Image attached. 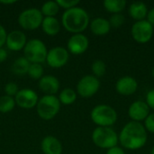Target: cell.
Returning a JSON list of instances; mask_svg holds the SVG:
<instances>
[{
  "label": "cell",
  "instance_id": "obj_1",
  "mask_svg": "<svg viewBox=\"0 0 154 154\" xmlns=\"http://www.w3.org/2000/svg\"><path fill=\"white\" fill-rule=\"evenodd\" d=\"M118 138L123 147L128 150H137L145 145L147 132L141 123L132 121L124 126Z\"/></svg>",
  "mask_w": 154,
  "mask_h": 154
},
{
  "label": "cell",
  "instance_id": "obj_2",
  "mask_svg": "<svg viewBox=\"0 0 154 154\" xmlns=\"http://www.w3.org/2000/svg\"><path fill=\"white\" fill-rule=\"evenodd\" d=\"M61 23L68 32L81 33L89 23V16L83 8L76 6L63 13Z\"/></svg>",
  "mask_w": 154,
  "mask_h": 154
},
{
  "label": "cell",
  "instance_id": "obj_3",
  "mask_svg": "<svg viewBox=\"0 0 154 154\" xmlns=\"http://www.w3.org/2000/svg\"><path fill=\"white\" fill-rule=\"evenodd\" d=\"M92 121L100 127H109L117 120L116 111L110 106L98 105L93 108L90 114Z\"/></svg>",
  "mask_w": 154,
  "mask_h": 154
},
{
  "label": "cell",
  "instance_id": "obj_4",
  "mask_svg": "<svg viewBox=\"0 0 154 154\" xmlns=\"http://www.w3.org/2000/svg\"><path fill=\"white\" fill-rule=\"evenodd\" d=\"M24 58L30 63L41 64L46 60L48 50L43 42L39 39H32L26 42L24 48Z\"/></svg>",
  "mask_w": 154,
  "mask_h": 154
},
{
  "label": "cell",
  "instance_id": "obj_5",
  "mask_svg": "<svg viewBox=\"0 0 154 154\" xmlns=\"http://www.w3.org/2000/svg\"><path fill=\"white\" fill-rule=\"evenodd\" d=\"M93 143L99 148L111 149L118 143L117 134L110 127H97L92 134Z\"/></svg>",
  "mask_w": 154,
  "mask_h": 154
},
{
  "label": "cell",
  "instance_id": "obj_6",
  "mask_svg": "<svg viewBox=\"0 0 154 154\" xmlns=\"http://www.w3.org/2000/svg\"><path fill=\"white\" fill-rule=\"evenodd\" d=\"M37 113L43 120H51L54 118L60 111V102L55 96L45 95L37 103Z\"/></svg>",
  "mask_w": 154,
  "mask_h": 154
},
{
  "label": "cell",
  "instance_id": "obj_7",
  "mask_svg": "<svg viewBox=\"0 0 154 154\" xmlns=\"http://www.w3.org/2000/svg\"><path fill=\"white\" fill-rule=\"evenodd\" d=\"M43 15L41 10L36 8H30L23 11L18 16L19 25L24 29L32 31L42 25Z\"/></svg>",
  "mask_w": 154,
  "mask_h": 154
},
{
  "label": "cell",
  "instance_id": "obj_8",
  "mask_svg": "<svg viewBox=\"0 0 154 154\" xmlns=\"http://www.w3.org/2000/svg\"><path fill=\"white\" fill-rule=\"evenodd\" d=\"M153 34V26L147 21H137L132 27V36L139 43L148 42Z\"/></svg>",
  "mask_w": 154,
  "mask_h": 154
},
{
  "label": "cell",
  "instance_id": "obj_9",
  "mask_svg": "<svg viewBox=\"0 0 154 154\" xmlns=\"http://www.w3.org/2000/svg\"><path fill=\"white\" fill-rule=\"evenodd\" d=\"M100 88V82L95 76H84L77 85V91L82 97H90L94 96Z\"/></svg>",
  "mask_w": 154,
  "mask_h": 154
},
{
  "label": "cell",
  "instance_id": "obj_10",
  "mask_svg": "<svg viewBox=\"0 0 154 154\" xmlns=\"http://www.w3.org/2000/svg\"><path fill=\"white\" fill-rule=\"evenodd\" d=\"M69 55L68 50L63 47H54L47 53L46 61L48 65L54 69H59L65 66L69 60Z\"/></svg>",
  "mask_w": 154,
  "mask_h": 154
},
{
  "label": "cell",
  "instance_id": "obj_11",
  "mask_svg": "<svg viewBox=\"0 0 154 154\" xmlns=\"http://www.w3.org/2000/svg\"><path fill=\"white\" fill-rule=\"evenodd\" d=\"M15 104H17L20 107L24 109H31L37 106L38 103V96L32 90L29 88H23L18 91L15 97Z\"/></svg>",
  "mask_w": 154,
  "mask_h": 154
},
{
  "label": "cell",
  "instance_id": "obj_12",
  "mask_svg": "<svg viewBox=\"0 0 154 154\" xmlns=\"http://www.w3.org/2000/svg\"><path fill=\"white\" fill-rule=\"evenodd\" d=\"M68 51L75 55L84 53L88 48V39L82 33L72 35L68 41Z\"/></svg>",
  "mask_w": 154,
  "mask_h": 154
},
{
  "label": "cell",
  "instance_id": "obj_13",
  "mask_svg": "<svg viewBox=\"0 0 154 154\" xmlns=\"http://www.w3.org/2000/svg\"><path fill=\"white\" fill-rule=\"evenodd\" d=\"M150 107L146 104V102L143 101H135L134 102L128 110L129 116L133 119L134 122H141L143 120H145L147 116H149Z\"/></svg>",
  "mask_w": 154,
  "mask_h": 154
},
{
  "label": "cell",
  "instance_id": "obj_14",
  "mask_svg": "<svg viewBox=\"0 0 154 154\" xmlns=\"http://www.w3.org/2000/svg\"><path fill=\"white\" fill-rule=\"evenodd\" d=\"M26 36L22 31H13L7 34L5 44L10 51H18L24 48L26 44Z\"/></svg>",
  "mask_w": 154,
  "mask_h": 154
},
{
  "label": "cell",
  "instance_id": "obj_15",
  "mask_svg": "<svg viewBox=\"0 0 154 154\" xmlns=\"http://www.w3.org/2000/svg\"><path fill=\"white\" fill-rule=\"evenodd\" d=\"M138 88V83L134 78L125 76L117 80L116 84V89L117 93L122 96H130L134 94Z\"/></svg>",
  "mask_w": 154,
  "mask_h": 154
},
{
  "label": "cell",
  "instance_id": "obj_16",
  "mask_svg": "<svg viewBox=\"0 0 154 154\" xmlns=\"http://www.w3.org/2000/svg\"><path fill=\"white\" fill-rule=\"evenodd\" d=\"M39 88L44 94L54 96V94H56L60 88V82L59 79L54 76H43L39 80Z\"/></svg>",
  "mask_w": 154,
  "mask_h": 154
},
{
  "label": "cell",
  "instance_id": "obj_17",
  "mask_svg": "<svg viewBox=\"0 0 154 154\" xmlns=\"http://www.w3.org/2000/svg\"><path fill=\"white\" fill-rule=\"evenodd\" d=\"M42 151L44 154H61L62 145L54 136H46L41 143Z\"/></svg>",
  "mask_w": 154,
  "mask_h": 154
},
{
  "label": "cell",
  "instance_id": "obj_18",
  "mask_svg": "<svg viewBox=\"0 0 154 154\" xmlns=\"http://www.w3.org/2000/svg\"><path fill=\"white\" fill-rule=\"evenodd\" d=\"M90 29L91 32L96 35H105L110 31L111 25L108 20L98 17L91 22Z\"/></svg>",
  "mask_w": 154,
  "mask_h": 154
},
{
  "label": "cell",
  "instance_id": "obj_19",
  "mask_svg": "<svg viewBox=\"0 0 154 154\" xmlns=\"http://www.w3.org/2000/svg\"><path fill=\"white\" fill-rule=\"evenodd\" d=\"M129 14L132 18L142 21L147 16L148 9L143 2H134L129 7Z\"/></svg>",
  "mask_w": 154,
  "mask_h": 154
},
{
  "label": "cell",
  "instance_id": "obj_20",
  "mask_svg": "<svg viewBox=\"0 0 154 154\" xmlns=\"http://www.w3.org/2000/svg\"><path fill=\"white\" fill-rule=\"evenodd\" d=\"M42 28L46 34L50 36H54L60 32V23L55 17H45L42 20Z\"/></svg>",
  "mask_w": 154,
  "mask_h": 154
},
{
  "label": "cell",
  "instance_id": "obj_21",
  "mask_svg": "<svg viewBox=\"0 0 154 154\" xmlns=\"http://www.w3.org/2000/svg\"><path fill=\"white\" fill-rule=\"evenodd\" d=\"M31 63L24 57H19L14 60L12 65V71L14 74L18 76H23L28 73V69Z\"/></svg>",
  "mask_w": 154,
  "mask_h": 154
},
{
  "label": "cell",
  "instance_id": "obj_22",
  "mask_svg": "<svg viewBox=\"0 0 154 154\" xmlns=\"http://www.w3.org/2000/svg\"><path fill=\"white\" fill-rule=\"evenodd\" d=\"M105 8L113 14H120L126 5V1L125 0H106L103 3Z\"/></svg>",
  "mask_w": 154,
  "mask_h": 154
},
{
  "label": "cell",
  "instance_id": "obj_23",
  "mask_svg": "<svg viewBox=\"0 0 154 154\" xmlns=\"http://www.w3.org/2000/svg\"><path fill=\"white\" fill-rule=\"evenodd\" d=\"M60 10V6L56 1H48L42 6L41 12L46 17H54Z\"/></svg>",
  "mask_w": 154,
  "mask_h": 154
},
{
  "label": "cell",
  "instance_id": "obj_24",
  "mask_svg": "<svg viewBox=\"0 0 154 154\" xmlns=\"http://www.w3.org/2000/svg\"><path fill=\"white\" fill-rule=\"evenodd\" d=\"M77 99L76 92L71 88H65L63 89L59 97V100L63 105H71Z\"/></svg>",
  "mask_w": 154,
  "mask_h": 154
},
{
  "label": "cell",
  "instance_id": "obj_25",
  "mask_svg": "<svg viewBox=\"0 0 154 154\" xmlns=\"http://www.w3.org/2000/svg\"><path fill=\"white\" fill-rule=\"evenodd\" d=\"M15 100L14 97L9 96H3L0 97V112L1 113H8L14 108Z\"/></svg>",
  "mask_w": 154,
  "mask_h": 154
},
{
  "label": "cell",
  "instance_id": "obj_26",
  "mask_svg": "<svg viewBox=\"0 0 154 154\" xmlns=\"http://www.w3.org/2000/svg\"><path fill=\"white\" fill-rule=\"evenodd\" d=\"M32 79H41L43 77V68L41 64L38 63H31L28 73Z\"/></svg>",
  "mask_w": 154,
  "mask_h": 154
},
{
  "label": "cell",
  "instance_id": "obj_27",
  "mask_svg": "<svg viewBox=\"0 0 154 154\" xmlns=\"http://www.w3.org/2000/svg\"><path fill=\"white\" fill-rule=\"evenodd\" d=\"M91 69H92V72L94 73L95 77L99 78V77H102V76L105 75L106 70V63L103 60H95L92 63Z\"/></svg>",
  "mask_w": 154,
  "mask_h": 154
},
{
  "label": "cell",
  "instance_id": "obj_28",
  "mask_svg": "<svg viewBox=\"0 0 154 154\" xmlns=\"http://www.w3.org/2000/svg\"><path fill=\"white\" fill-rule=\"evenodd\" d=\"M109 23L113 27H120L125 23V16L121 14H114L109 19Z\"/></svg>",
  "mask_w": 154,
  "mask_h": 154
},
{
  "label": "cell",
  "instance_id": "obj_29",
  "mask_svg": "<svg viewBox=\"0 0 154 154\" xmlns=\"http://www.w3.org/2000/svg\"><path fill=\"white\" fill-rule=\"evenodd\" d=\"M56 2L60 7H62L66 10L76 7L77 5L79 4V0H57Z\"/></svg>",
  "mask_w": 154,
  "mask_h": 154
},
{
  "label": "cell",
  "instance_id": "obj_30",
  "mask_svg": "<svg viewBox=\"0 0 154 154\" xmlns=\"http://www.w3.org/2000/svg\"><path fill=\"white\" fill-rule=\"evenodd\" d=\"M18 86L14 83V82H9L5 86V93L6 94V96L9 97H15L16 94L18 93Z\"/></svg>",
  "mask_w": 154,
  "mask_h": 154
},
{
  "label": "cell",
  "instance_id": "obj_31",
  "mask_svg": "<svg viewBox=\"0 0 154 154\" xmlns=\"http://www.w3.org/2000/svg\"><path fill=\"white\" fill-rule=\"evenodd\" d=\"M144 125L146 131L148 130L150 133L154 134V114H151L147 116L144 122Z\"/></svg>",
  "mask_w": 154,
  "mask_h": 154
},
{
  "label": "cell",
  "instance_id": "obj_32",
  "mask_svg": "<svg viewBox=\"0 0 154 154\" xmlns=\"http://www.w3.org/2000/svg\"><path fill=\"white\" fill-rule=\"evenodd\" d=\"M146 104L149 107L154 110V89H152L148 92L146 96Z\"/></svg>",
  "mask_w": 154,
  "mask_h": 154
},
{
  "label": "cell",
  "instance_id": "obj_33",
  "mask_svg": "<svg viewBox=\"0 0 154 154\" xmlns=\"http://www.w3.org/2000/svg\"><path fill=\"white\" fill-rule=\"evenodd\" d=\"M6 37H7V33L5 32V29L0 24V48H2L4 44H5Z\"/></svg>",
  "mask_w": 154,
  "mask_h": 154
},
{
  "label": "cell",
  "instance_id": "obj_34",
  "mask_svg": "<svg viewBox=\"0 0 154 154\" xmlns=\"http://www.w3.org/2000/svg\"><path fill=\"white\" fill-rule=\"evenodd\" d=\"M106 154H125L124 150L118 146H116V147H113L111 149H108V151L106 152Z\"/></svg>",
  "mask_w": 154,
  "mask_h": 154
},
{
  "label": "cell",
  "instance_id": "obj_35",
  "mask_svg": "<svg viewBox=\"0 0 154 154\" xmlns=\"http://www.w3.org/2000/svg\"><path fill=\"white\" fill-rule=\"evenodd\" d=\"M147 21L152 26H154V7L148 12V14H147Z\"/></svg>",
  "mask_w": 154,
  "mask_h": 154
},
{
  "label": "cell",
  "instance_id": "obj_36",
  "mask_svg": "<svg viewBox=\"0 0 154 154\" xmlns=\"http://www.w3.org/2000/svg\"><path fill=\"white\" fill-rule=\"evenodd\" d=\"M7 58V51L3 47L0 48V63L4 62Z\"/></svg>",
  "mask_w": 154,
  "mask_h": 154
},
{
  "label": "cell",
  "instance_id": "obj_37",
  "mask_svg": "<svg viewBox=\"0 0 154 154\" xmlns=\"http://www.w3.org/2000/svg\"><path fill=\"white\" fill-rule=\"evenodd\" d=\"M0 3L8 5V4H14V3H15V1H0Z\"/></svg>",
  "mask_w": 154,
  "mask_h": 154
},
{
  "label": "cell",
  "instance_id": "obj_38",
  "mask_svg": "<svg viewBox=\"0 0 154 154\" xmlns=\"http://www.w3.org/2000/svg\"><path fill=\"white\" fill-rule=\"evenodd\" d=\"M152 77H153L154 79V68L152 69Z\"/></svg>",
  "mask_w": 154,
  "mask_h": 154
},
{
  "label": "cell",
  "instance_id": "obj_39",
  "mask_svg": "<svg viewBox=\"0 0 154 154\" xmlns=\"http://www.w3.org/2000/svg\"><path fill=\"white\" fill-rule=\"evenodd\" d=\"M152 154H154V147L152 148Z\"/></svg>",
  "mask_w": 154,
  "mask_h": 154
}]
</instances>
